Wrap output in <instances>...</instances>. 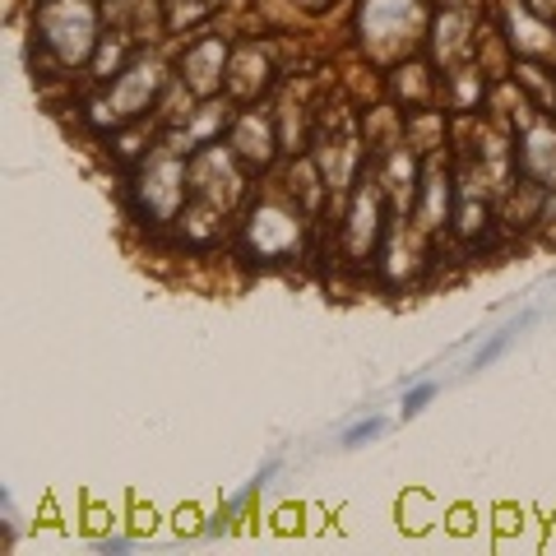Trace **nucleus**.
<instances>
[{
    "label": "nucleus",
    "mask_w": 556,
    "mask_h": 556,
    "mask_svg": "<svg viewBox=\"0 0 556 556\" xmlns=\"http://www.w3.org/2000/svg\"><path fill=\"white\" fill-rule=\"evenodd\" d=\"M172 61L163 56V47L144 42L135 51V61L121 70L116 79L108 84H93V93L79 102V121L84 130L108 139L116 130H130L139 121H159V108L172 89Z\"/></svg>",
    "instance_id": "nucleus-2"
},
{
    "label": "nucleus",
    "mask_w": 556,
    "mask_h": 556,
    "mask_svg": "<svg viewBox=\"0 0 556 556\" xmlns=\"http://www.w3.org/2000/svg\"><path fill=\"white\" fill-rule=\"evenodd\" d=\"M320 223L306 218L298 204L283 195V186H255L251 200L232 218V255L251 269H288L302 265L311 232Z\"/></svg>",
    "instance_id": "nucleus-1"
},
{
    "label": "nucleus",
    "mask_w": 556,
    "mask_h": 556,
    "mask_svg": "<svg viewBox=\"0 0 556 556\" xmlns=\"http://www.w3.org/2000/svg\"><path fill=\"white\" fill-rule=\"evenodd\" d=\"M228 149L237 153V163L251 172L255 181H269L274 167L283 163V135H278V121L269 102H251V108H237L232 112V126H228Z\"/></svg>",
    "instance_id": "nucleus-10"
},
{
    "label": "nucleus",
    "mask_w": 556,
    "mask_h": 556,
    "mask_svg": "<svg viewBox=\"0 0 556 556\" xmlns=\"http://www.w3.org/2000/svg\"><path fill=\"white\" fill-rule=\"evenodd\" d=\"M510 126V153H515V177L538 190L556 195V112H543L519 93V108L506 121Z\"/></svg>",
    "instance_id": "nucleus-7"
},
{
    "label": "nucleus",
    "mask_w": 556,
    "mask_h": 556,
    "mask_svg": "<svg viewBox=\"0 0 556 556\" xmlns=\"http://www.w3.org/2000/svg\"><path fill=\"white\" fill-rule=\"evenodd\" d=\"M302 14H311V20H320V14H329V10H339L343 0H292Z\"/></svg>",
    "instance_id": "nucleus-19"
},
{
    "label": "nucleus",
    "mask_w": 556,
    "mask_h": 556,
    "mask_svg": "<svg viewBox=\"0 0 556 556\" xmlns=\"http://www.w3.org/2000/svg\"><path fill=\"white\" fill-rule=\"evenodd\" d=\"M130 547H135V538H121V533L93 538V552H102V556H121V552H130Z\"/></svg>",
    "instance_id": "nucleus-18"
},
{
    "label": "nucleus",
    "mask_w": 556,
    "mask_h": 556,
    "mask_svg": "<svg viewBox=\"0 0 556 556\" xmlns=\"http://www.w3.org/2000/svg\"><path fill=\"white\" fill-rule=\"evenodd\" d=\"M232 42L223 28H200L190 33L186 47L172 56V75H177L181 89L204 102V98H223L228 89V65H232Z\"/></svg>",
    "instance_id": "nucleus-9"
},
{
    "label": "nucleus",
    "mask_w": 556,
    "mask_h": 556,
    "mask_svg": "<svg viewBox=\"0 0 556 556\" xmlns=\"http://www.w3.org/2000/svg\"><path fill=\"white\" fill-rule=\"evenodd\" d=\"M437 394H441V380H413V386L404 390V404H399L404 422H408V417H422L431 404H437Z\"/></svg>",
    "instance_id": "nucleus-16"
},
{
    "label": "nucleus",
    "mask_w": 556,
    "mask_h": 556,
    "mask_svg": "<svg viewBox=\"0 0 556 556\" xmlns=\"http://www.w3.org/2000/svg\"><path fill=\"white\" fill-rule=\"evenodd\" d=\"M251 190H255V177L237 163L228 139H214V144H200L190 153V200H204L223 208L228 218H237L241 204L251 200Z\"/></svg>",
    "instance_id": "nucleus-8"
},
{
    "label": "nucleus",
    "mask_w": 556,
    "mask_h": 556,
    "mask_svg": "<svg viewBox=\"0 0 556 556\" xmlns=\"http://www.w3.org/2000/svg\"><path fill=\"white\" fill-rule=\"evenodd\" d=\"M390 223H394V204L380 186V172L367 153V167L357 172V181L348 186V195L334 214V255L343 269H362V274H376V260L380 247L390 237Z\"/></svg>",
    "instance_id": "nucleus-6"
},
{
    "label": "nucleus",
    "mask_w": 556,
    "mask_h": 556,
    "mask_svg": "<svg viewBox=\"0 0 556 556\" xmlns=\"http://www.w3.org/2000/svg\"><path fill=\"white\" fill-rule=\"evenodd\" d=\"M533 320H538V311H519V316L501 325L496 334H486V343H478V348H473V357H468V371H486V367H496V362L515 348V339L525 334V329H533Z\"/></svg>",
    "instance_id": "nucleus-14"
},
{
    "label": "nucleus",
    "mask_w": 556,
    "mask_h": 556,
    "mask_svg": "<svg viewBox=\"0 0 556 556\" xmlns=\"http://www.w3.org/2000/svg\"><path fill=\"white\" fill-rule=\"evenodd\" d=\"M204 5H214V10H218V5H223V0H204Z\"/></svg>",
    "instance_id": "nucleus-20"
},
{
    "label": "nucleus",
    "mask_w": 556,
    "mask_h": 556,
    "mask_svg": "<svg viewBox=\"0 0 556 556\" xmlns=\"http://www.w3.org/2000/svg\"><path fill=\"white\" fill-rule=\"evenodd\" d=\"M390 431V422L380 413H367V417H357L353 427H343V437H339V445L343 450H362V445H371V441H380Z\"/></svg>",
    "instance_id": "nucleus-15"
},
{
    "label": "nucleus",
    "mask_w": 556,
    "mask_h": 556,
    "mask_svg": "<svg viewBox=\"0 0 556 556\" xmlns=\"http://www.w3.org/2000/svg\"><path fill=\"white\" fill-rule=\"evenodd\" d=\"M278 468H283V459H278V455H269V459H265V464H260L255 473H251V482H247V486H251L255 496H265L269 486H274V478H278Z\"/></svg>",
    "instance_id": "nucleus-17"
},
{
    "label": "nucleus",
    "mask_w": 556,
    "mask_h": 556,
    "mask_svg": "<svg viewBox=\"0 0 556 556\" xmlns=\"http://www.w3.org/2000/svg\"><path fill=\"white\" fill-rule=\"evenodd\" d=\"M386 98L399 112H427V108H445V84H441V65L417 51V56L399 61L386 70Z\"/></svg>",
    "instance_id": "nucleus-13"
},
{
    "label": "nucleus",
    "mask_w": 556,
    "mask_h": 556,
    "mask_svg": "<svg viewBox=\"0 0 556 556\" xmlns=\"http://www.w3.org/2000/svg\"><path fill=\"white\" fill-rule=\"evenodd\" d=\"M283 84L274 61L269 38H237L232 42V65H228V93L237 108H251V102H269V93Z\"/></svg>",
    "instance_id": "nucleus-12"
},
{
    "label": "nucleus",
    "mask_w": 556,
    "mask_h": 556,
    "mask_svg": "<svg viewBox=\"0 0 556 556\" xmlns=\"http://www.w3.org/2000/svg\"><path fill=\"white\" fill-rule=\"evenodd\" d=\"M496 38L515 61L556 65V20H547L533 0H496Z\"/></svg>",
    "instance_id": "nucleus-11"
},
{
    "label": "nucleus",
    "mask_w": 556,
    "mask_h": 556,
    "mask_svg": "<svg viewBox=\"0 0 556 556\" xmlns=\"http://www.w3.org/2000/svg\"><path fill=\"white\" fill-rule=\"evenodd\" d=\"M431 20H437L431 0H353L348 28H353L357 56L386 75L390 65L427 51Z\"/></svg>",
    "instance_id": "nucleus-4"
},
{
    "label": "nucleus",
    "mask_w": 556,
    "mask_h": 556,
    "mask_svg": "<svg viewBox=\"0 0 556 556\" xmlns=\"http://www.w3.org/2000/svg\"><path fill=\"white\" fill-rule=\"evenodd\" d=\"M186 204H190V153H181L172 139L159 135V144L126 172L130 223L149 228V237H163L177 228Z\"/></svg>",
    "instance_id": "nucleus-5"
},
{
    "label": "nucleus",
    "mask_w": 556,
    "mask_h": 556,
    "mask_svg": "<svg viewBox=\"0 0 556 556\" xmlns=\"http://www.w3.org/2000/svg\"><path fill=\"white\" fill-rule=\"evenodd\" d=\"M108 24V0H28V47L51 75H89Z\"/></svg>",
    "instance_id": "nucleus-3"
}]
</instances>
